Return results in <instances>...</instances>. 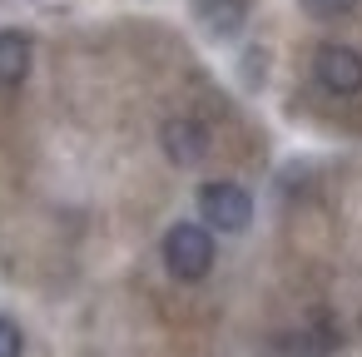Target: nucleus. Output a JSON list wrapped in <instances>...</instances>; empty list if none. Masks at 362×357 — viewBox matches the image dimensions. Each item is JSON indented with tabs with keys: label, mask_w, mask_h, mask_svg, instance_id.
I'll return each mask as SVG.
<instances>
[{
	"label": "nucleus",
	"mask_w": 362,
	"mask_h": 357,
	"mask_svg": "<svg viewBox=\"0 0 362 357\" xmlns=\"http://www.w3.org/2000/svg\"><path fill=\"white\" fill-rule=\"evenodd\" d=\"M199 218L209 233H243L253 223V199L233 179H209L199 184Z\"/></svg>",
	"instance_id": "nucleus-1"
},
{
	"label": "nucleus",
	"mask_w": 362,
	"mask_h": 357,
	"mask_svg": "<svg viewBox=\"0 0 362 357\" xmlns=\"http://www.w3.org/2000/svg\"><path fill=\"white\" fill-rule=\"evenodd\" d=\"M164 268L179 283H199L214 268V233L204 223H174L164 233Z\"/></svg>",
	"instance_id": "nucleus-2"
},
{
	"label": "nucleus",
	"mask_w": 362,
	"mask_h": 357,
	"mask_svg": "<svg viewBox=\"0 0 362 357\" xmlns=\"http://www.w3.org/2000/svg\"><path fill=\"white\" fill-rule=\"evenodd\" d=\"M313 75L327 95H357L362 90V55L352 45H317Z\"/></svg>",
	"instance_id": "nucleus-3"
},
{
	"label": "nucleus",
	"mask_w": 362,
	"mask_h": 357,
	"mask_svg": "<svg viewBox=\"0 0 362 357\" xmlns=\"http://www.w3.org/2000/svg\"><path fill=\"white\" fill-rule=\"evenodd\" d=\"M159 144H164V159L179 164V169H194V164L209 159V129L199 119H164Z\"/></svg>",
	"instance_id": "nucleus-4"
},
{
	"label": "nucleus",
	"mask_w": 362,
	"mask_h": 357,
	"mask_svg": "<svg viewBox=\"0 0 362 357\" xmlns=\"http://www.w3.org/2000/svg\"><path fill=\"white\" fill-rule=\"evenodd\" d=\"M194 21L209 40H233L248 25V0H194Z\"/></svg>",
	"instance_id": "nucleus-5"
},
{
	"label": "nucleus",
	"mask_w": 362,
	"mask_h": 357,
	"mask_svg": "<svg viewBox=\"0 0 362 357\" xmlns=\"http://www.w3.org/2000/svg\"><path fill=\"white\" fill-rule=\"evenodd\" d=\"M30 60H35V50H30V40L21 35V30H0V85H21L25 75H30Z\"/></svg>",
	"instance_id": "nucleus-6"
},
{
	"label": "nucleus",
	"mask_w": 362,
	"mask_h": 357,
	"mask_svg": "<svg viewBox=\"0 0 362 357\" xmlns=\"http://www.w3.org/2000/svg\"><path fill=\"white\" fill-rule=\"evenodd\" d=\"M327 352H332V337L322 332H288L268 342V357H327Z\"/></svg>",
	"instance_id": "nucleus-7"
},
{
	"label": "nucleus",
	"mask_w": 362,
	"mask_h": 357,
	"mask_svg": "<svg viewBox=\"0 0 362 357\" xmlns=\"http://www.w3.org/2000/svg\"><path fill=\"white\" fill-rule=\"evenodd\" d=\"M238 75H243V90H258L263 75H268V50H258V45L243 50V70H238Z\"/></svg>",
	"instance_id": "nucleus-8"
},
{
	"label": "nucleus",
	"mask_w": 362,
	"mask_h": 357,
	"mask_svg": "<svg viewBox=\"0 0 362 357\" xmlns=\"http://www.w3.org/2000/svg\"><path fill=\"white\" fill-rule=\"evenodd\" d=\"M21 352H25V332H21V322L0 312V357H21Z\"/></svg>",
	"instance_id": "nucleus-9"
},
{
	"label": "nucleus",
	"mask_w": 362,
	"mask_h": 357,
	"mask_svg": "<svg viewBox=\"0 0 362 357\" xmlns=\"http://www.w3.org/2000/svg\"><path fill=\"white\" fill-rule=\"evenodd\" d=\"M298 6H303L308 16H342V11L357 6V0H298Z\"/></svg>",
	"instance_id": "nucleus-10"
}]
</instances>
